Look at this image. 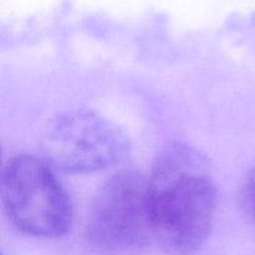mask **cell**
Returning <instances> with one entry per match:
<instances>
[{"label":"cell","instance_id":"277c9868","mask_svg":"<svg viewBox=\"0 0 255 255\" xmlns=\"http://www.w3.org/2000/svg\"><path fill=\"white\" fill-rule=\"evenodd\" d=\"M42 149L59 169L92 172L119 163L128 151V141L109 120L94 112L72 111L50 122Z\"/></svg>","mask_w":255,"mask_h":255},{"label":"cell","instance_id":"3957f363","mask_svg":"<svg viewBox=\"0 0 255 255\" xmlns=\"http://www.w3.org/2000/svg\"><path fill=\"white\" fill-rule=\"evenodd\" d=\"M87 238L107 255H136L154 242L148 177L137 172L115 174L95 202Z\"/></svg>","mask_w":255,"mask_h":255},{"label":"cell","instance_id":"5b68a950","mask_svg":"<svg viewBox=\"0 0 255 255\" xmlns=\"http://www.w3.org/2000/svg\"><path fill=\"white\" fill-rule=\"evenodd\" d=\"M242 208L255 228V168L251 172L242 189Z\"/></svg>","mask_w":255,"mask_h":255},{"label":"cell","instance_id":"7a4b0ae2","mask_svg":"<svg viewBox=\"0 0 255 255\" xmlns=\"http://www.w3.org/2000/svg\"><path fill=\"white\" fill-rule=\"evenodd\" d=\"M1 197L11 223L36 238H57L69 231L72 208L69 197L46 162L19 156L2 173Z\"/></svg>","mask_w":255,"mask_h":255},{"label":"cell","instance_id":"6da1fadb","mask_svg":"<svg viewBox=\"0 0 255 255\" xmlns=\"http://www.w3.org/2000/svg\"><path fill=\"white\" fill-rule=\"evenodd\" d=\"M154 242L169 255H192L209 237L217 209L213 181L196 154L167 151L148 177Z\"/></svg>","mask_w":255,"mask_h":255}]
</instances>
